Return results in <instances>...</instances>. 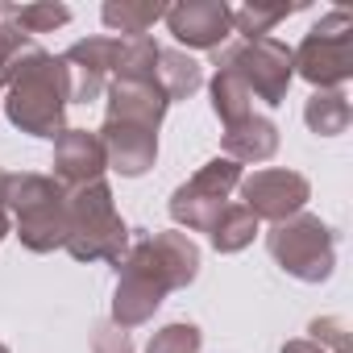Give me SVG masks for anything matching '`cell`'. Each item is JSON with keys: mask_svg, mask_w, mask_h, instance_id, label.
Listing matches in <instances>:
<instances>
[{"mask_svg": "<svg viewBox=\"0 0 353 353\" xmlns=\"http://www.w3.org/2000/svg\"><path fill=\"white\" fill-rule=\"evenodd\" d=\"M0 92H5V112L13 129L46 141L67 129L71 88L63 59L50 54L38 38H26L5 26H0Z\"/></svg>", "mask_w": 353, "mask_h": 353, "instance_id": "1", "label": "cell"}, {"mask_svg": "<svg viewBox=\"0 0 353 353\" xmlns=\"http://www.w3.org/2000/svg\"><path fill=\"white\" fill-rule=\"evenodd\" d=\"M200 274V245L188 233H133L125 258L117 262L112 324L137 328L154 320L162 299L179 287H192Z\"/></svg>", "mask_w": 353, "mask_h": 353, "instance_id": "2", "label": "cell"}, {"mask_svg": "<svg viewBox=\"0 0 353 353\" xmlns=\"http://www.w3.org/2000/svg\"><path fill=\"white\" fill-rule=\"evenodd\" d=\"M129 225L117 212L112 188L104 179L67 192V241L63 250L75 262H121L129 250Z\"/></svg>", "mask_w": 353, "mask_h": 353, "instance_id": "3", "label": "cell"}, {"mask_svg": "<svg viewBox=\"0 0 353 353\" xmlns=\"http://www.w3.org/2000/svg\"><path fill=\"white\" fill-rule=\"evenodd\" d=\"M5 208L26 250L54 254L67 241V192L50 174H5Z\"/></svg>", "mask_w": 353, "mask_h": 353, "instance_id": "4", "label": "cell"}, {"mask_svg": "<svg viewBox=\"0 0 353 353\" xmlns=\"http://www.w3.org/2000/svg\"><path fill=\"white\" fill-rule=\"evenodd\" d=\"M266 250L274 266L299 283H324L336 270V233L328 221L299 212L266 233Z\"/></svg>", "mask_w": 353, "mask_h": 353, "instance_id": "5", "label": "cell"}, {"mask_svg": "<svg viewBox=\"0 0 353 353\" xmlns=\"http://www.w3.org/2000/svg\"><path fill=\"white\" fill-rule=\"evenodd\" d=\"M295 59V75H303L316 92L341 88L353 75V17L345 9L324 13L299 42V50H291Z\"/></svg>", "mask_w": 353, "mask_h": 353, "instance_id": "6", "label": "cell"}, {"mask_svg": "<svg viewBox=\"0 0 353 353\" xmlns=\"http://www.w3.org/2000/svg\"><path fill=\"white\" fill-rule=\"evenodd\" d=\"M212 67H229V71L254 92V100H262V104H270V108H279V104L287 100V88H291V79H295L291 46L279 42V38H250V42L221 46Z\"/></svg>", "mask_w": 353, "mask_h": 353, "instance_id": "7", "label": "cell"}, {"mask_svg": "<svg viewBox=\"0 0 353 353\" xmlns=\"http://www.w3.org/2000/svg\"><path fill=\"white\" fill-rule=\"evenodd\" d=\"M241 188V166L233 158H212L204 162L188 183L174 188L170 196V216L188 233H208L216 216L229 208V196Z\"/></svg>", "mask_w": 353, "mask_h": 353, "instance_id": "8", "label": "cell"}, {"mask_svg": "<svg viewBox=\"0 0 353 353\" xmlns=\"http://www.w3.org/2000/svg\"><path fill=\"white\" fill-rule=\"evenodd\" d=\"M307 200H312V183H307V174H299V170H279L274 166V170L241 174V204L258 221L283 225V221L299 216Z\"/></svg>", "mask_w": 353, "mask_h": 353, "instance_id": "9", "label": "cell"}, {"mask_svg": "<svg viewBox=\"0 0 353 353\" xmlns=\"http://www.w3.org/2000/svg\"><path fill=\"white\" fill-rule=\"evenodd\" d=\"M117 50H121V38H83L59 54L63 71H67L71 104H92L104 96L112 67H117Z\"/></svg>", "mask_w": 353, "mask_h": 353, "instance_id": "10", "label": "cell"}, {"mask_svg": "<svg viewBox=\"0 0 353 353\" xmlns=\"http://www.w3.org/2000/svg\"><path fill=\"white\" fill-rule=\"evenodd\" d=\"M166 30L174 42L192 50H221L225 38L233 34V5L225 0H183V5H166Z\"/></svg>", "mask_w": 353, "mask_h": 353, "instance_id": "11", "label": "cell"}, {"mask_svg": "<svg viewBox=\"0 0 353 353\" xmlns=\"http://www.w3.org/2000/svg\"><path fill=\"white\" fill-rule=\"evenodd\" d=\"M96 137H100V145H104L108 170L125 174V179L145 174V170L154 166V158H158V129L129 125V121H104Z\"/></svg>", "mask_w": 353, "mask_h": 353, "instance_id": "12", "label": "cell"}, {"mask_svg": "<svg viewBox=\"0 0 353 353\" xmlns=\"http://www.w3.org/2000/svg\"><path fill=\"white\" fill-rule=\"evenodd\" d=\"M104 170H108V162H104V145H100L96 133H88V129H63L54 137V183L63 192L104 179Z\"/></svg>", "mask_w": 353, "mask_h": 353, "instance_id": "13", "label": "cell"}, {"mask_svg": "<svg viewBox=\"0 0 353 353\" xmlns=\"http://www.w3.org/2000/svg\"><path fill=\"white\" fill-rule=\"evenodd\" d=\"M104 96H108L104 121H129V125H145V129H158L170 108L158 79H108Z\"/></svg>", "mask_w": 353, "mask_h": 353, "instance_id": "14", "label": "cell"}, {"mask_svg": "<svg viewBox=\"0 0 353 353\" xmlns=\"http://www.w3.org/2000/svg\"><path fill=\"white\" fill-rule=\"evenodd\" d=\"M221 145H225V158H233L237 166H241V162H266V158H274V150H279V125H274L270 117L254 112V117L229 125L225 137H221Z\"/></svg>", "mask_w": 353, "mask_h": 353, "instance_id": "15", "label": "cell"}, {"mask_svg": "<svg viewBox=\"0 0 353 353\" xmlns=\"http://www.w3.org/2000/svg\"><path fill=\"white\" fill-rule=\"evenodd\" d=\"M158 83H162V92H166V100L174 104V100H188V96H196L200 88H204V67L192 59V54H183V50H158Z\"/></svg>", "mask_w": 353, "mask_h": 353, "instance_id": "16", "label": "cell"}, {"mask_svg": "<svg viewBox=\"0 0 353 353\" xmlns=\"http://www.w3.org/2000/svg\"><path fill=\"white\" fill-rule=\"evenodd\" d=\"M100 17L121 38H145V30L166 17V5H158V0H108Z\"/></svg>", "mask_w": 353, "mask_h": 353, "instance_id": "17", "label": "cell"}, {"mask_svg": "<svg viewBox=\"0 0 353 353\" xmlns=\"http://www.w3.org/2000/svg\"><path fill=\"white\" fill-rule=\"evenodd\" d=\"M303 121L316 137H336L349 129L353 121V108H349V96L341 88H328V92H312L307 104H303Z\"/></svg>", "mask_w": 353, "mask_h": 353, "instance_id": "18", "label": "cell"}, {"mask_svg": "<svg viewBox=\"0 0 353 353\" xmlns=\"http://www.w3.org/2000/svg\"><path fill=\"white\" fill-rule=\"evenodd\" d=\"M67 21H71V9L67 5H54V0H46V5H0V26L17 30L26 38L50 34V30H59Z\"/></svg>", "mask_w": 353, "mask_h": 353, "instance_id": "19", "label": "cell"}, {"mask_svg": "<svg viewBox=\"0 0 353 353\" xmlns=\"http://www.w3.org/2000/svg\"><path fill=\"white\" fill-rule=\"evenodd\" d=\"M208 92H212V112L225 121V129L237 125V121H245V117H254V92H250L229 67H216Z\"/></svg>", "mask_w": 353, "mask_h": 353, "instance_id": "20", "label": "cell"}, {"mask_svg": "<svg viewBox=\"0 0 353 353\" xmlns=\"http://www.w3.org/2000/svg\"><path fill=\"white\" fill-rule=\"evenodd\" d=\"M254 237H258V216L245 204H229L216 216V225L208 229V241H212L216 254H241Z\"/></svg>", "mask_w": 353, "mask_h": 353, "instance_id": "21", "label": "cell"}, {"mask_svg": "<svg viewBox=\"0 0 353 353\" xmlns=\"http://www.w3.org/2000/svg\"><path fill=\"white\" fill-rule=\"evenodd\" d=\"M307 5V0H291V5H241V9H233V30L241 34V42H250V38H270V30L283 21V17H291V13H299Z\"/></svg>", "mask_w": 353, "mask_h": 353, "instance_id": "22", "label": "cell"}, {"mask_svg": "<svg viewBox=\"0 0 353 353\" xmlns=\"http://www.w3.org/2000/svg\"><path fill=\"white\" fill-rule=\"evenodd\" d=\"M204 349V332L188 320H174V324H162L150 341H145V353H200Z\"/></svg>", "mask_w": 353, "mask_h": 353, "instance_id": "23", "label": "cell"}, {"mask_svg": "<svg viewBox=\"0 0 353 353\" xmlns=\"http://www.w3.org/2000/svg\"><path fill=\"white\" fill-rule=\"evenodd\" d=\"M307 341H316V345H324L328 353H349V328H345V320H336V316H320V320H312L307 324Z\"/></svg>", "mask_w": 353, "mask_h": 353, "instance_id": "24", "label": "cell"}, {"mask_svg": "<svg viewBox=\"0 0 353 353\" xmlns=\"http://www.w3.org/2000/svg\"><path fill=\"white\" fill-rule=\"evenodd\" d=\"M92 353H133L129 332L117 328L112 320H100V324L92 328Z\"/></svg>", "mask_w": 353, "mask_h": 353, "instance_id": "25", "label": "cell"}, {"mask_svg": "<svg viewBox=\"0 0 353 353\" xmlns=\"http://www.w3.org/2000/svg\"><path fill=\"white\" fill-rule=\"evenodd\" d=\"M283 353H328L324 345H316V341H307V336H295V341H287L283 345Z\"/></svg>", "mask_w": 353, "mask_h": 353, "instance_id": "26", "label": "cell"}, {"mask_svg": "<svg viewBox=\"0 0 353 353\" xmlns=\"http://www.w3.org/2000/svg\"><path fill=\"white\" fill-rule=\"evenodd\" d=\"M13 233V221H9V208H5V170H0V241Z\"/></svg>", "mask_w": 353, "mask_h": 353, "instance_id": "27", "label": "cell"}, {"mask_svg": "<svg viewBox=\"0 0 353 353\" xmlns=\"http://www.w3.org/2000/svg\"><path fill=\"white\" fill-rule=\"evenodd\" d=\"M0 353H9V345H5V341H0Z\"/></svg>", "mask_w": 353, "mask_h": 353, "instance_id": "28", "label": "cell"}]
</instances>
